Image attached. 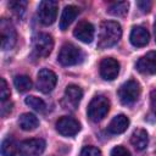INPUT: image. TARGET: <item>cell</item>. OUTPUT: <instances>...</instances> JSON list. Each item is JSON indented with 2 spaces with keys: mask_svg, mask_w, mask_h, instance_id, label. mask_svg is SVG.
I'll list each match as a JSON object with an SVG mask.
<instances>
[{
  "mask_svg": "<svg viewBox=\"0 0 156 156\" xmlns=\"http://www.w3.org/2000/svg\"><path fill=\"white\" fill-rule=\"evenodd\" d=\"M56 82H57L56 74L51 69L43 68L38 72L37 76V89L44 94H48L55 88Z\"/></svg>",
  "mask_w": 156,
  "mask_h": 156,
  "instance_id": "cell-10",
  "label": "cell"
},
{
  "mask_svg": "<svg viewBox=\"0 0 156 156\" xmlns=\"http://www.w3.org/2000/svg\"><path fill=\"white\" fill-rule=\"evenodd\" d=\"M79 13V9L74 5H68L63 9L62 13H61V18H60V29L61 30H66L71 23L76 20V17Z\"/></svg>",
  "mask_w": 156,
  "mask_h": 156,
  "instance_id": "cell-16",
  "label": "cell"
},
{
  "mask_svg": "<svg viewBox=\"0 0 156 156\" xmlns=\"http://www.w3.org/2000/svg\"><path fill=\"white\" fill-rule=\"evenodd\" d=\"M57 60L62 66H74L84 60V54L76 45L71 43H66L61 46Z\"/></svg>",
  "mask_w": 156,
  "mask_h": 156,
  "instance_id": "cell-3",
  "label": "cell"
},
{
  "mask_svg": "<svg viewBox=\"0 0 156 156\" xmlns=\"http://www.w3.org/2000/svg\"><path fill=\"white\" fill-rule=\"evenodd\" d=\"M135 67L143 74H156V51H150L141 56Z\"/></svg>",
  "mask_w": 156,
  "mask_h": 156,
  "instance_id": "cell-14",
  "label": "cell"
},
{
  "mask_svg": "<svg viewBox=\"0 0 156 156\" xmlns=\"http://www.w3.org/2000/svg\"><path fill=\"white\" fill-rule=\"evenodd\" d=\"M130 143H132V145H133L136 150H139V151L146 149V146H147V144H149V136H147L146 130H145V129H141V128L135 129V130L133 132L132 136H130Z\"/></svg>",
  "mask_w": 156,
  "mask_h": 156,
  "instance_id": "cell-18",
  "label": "cell"
},
{
  "mask_svg": "<svg viewBox=\"0 0 156 156\" xmlns=\"http://www.w3.org/2000/svg\"><path fill=\"white\" fill-rule=\"evenodd\" d=\"M79 156H102L101 151L95 146H84Z\"/></svg>",
  "mask_w": 156,
  "mask_h": 156,
  "instance_id": "cell-26",
  "label": "cell"
},
{
  "mask_svg": "<svg viewBox=\"0 0 156 156\" xmlns=\"http://www.w3.org/2000/svg\"><path fill=\"white\" fill-rule=\"evenodd\" d=\"M0 33H1V49L10 50L16 44L17 34L12 22L7 18H1L0 21Z\"/></svg>",
  "mask_w": 156,
  "mask_h": 156,
  "instance_id": "cell-7",
  "label": "cell"
},
{
  "mask_svg": "<svg viewBox=\"0 0 156 156\" xmlns=\"http://www.w3.org/2000/svg\"><path fill=\"white\" fill-rule=\"evenodd\" d=\"M122 37V28L116 21H104L100 24L98 48L107 49L116 45Z\"/></svg>",
  "mask_w": 156,
  "mask_h": 156,
  "instance_id": "cell-1",
  "label": "cell"
},
{
  "mask_svg": "<svg viewBox=\"0 0 156 156\" xmlns=\"http://www.w3.org/2000/svg\"><path fill=\"white\" fill-rule=\"evenodd\" d=\"M82 98H83L82 88L76 84H68L65 89V94H63V99H62L63 108L74 111L78 107Z\"/></svg>",
  "mask_w": 156,
  "mask_h": 156,
  "instance_id": "cell-8",
  "label": "cell"
},
{
  "mask_svg": "<svg viewBox=\"0 0 156 156\" xmlns=\"http://www.w3.org/2000/svg\"><path fill=\"white\" fill-rule=\"evenodd\" d=\"M20 151V145L15 141L13 138L7 136L2 140L1 144V155L2 156H16L17 152Z\"/></svg>",
  "mask_w": 156,
  "mask_h": 156,
  "instance_id": "cell-20",
  "label": "cell"
},
{
  "mask_svg": "<svg viewBox=\"0 0 156 156\" xmlns=\"http://www.w3.org/2000/svg\"><path fill=\"white\" fill-rule=\"evenodd\" d=\"M111 156H130V152L122 145H117L111 150Z\"/></svg>",
  "mask_w": 156,
  "mask_h": 156,
  "instance_id": "cell-27",
  "label": "cell"
},
{
  "mask_svg": "<svg viewBox=\"0 0 156 156\" xmlns=\"http://www.w3.org/2000/svg\"><path fill=\"white\" fill-rule=\"evenodd\" d=\"M56 130L63 136H73L80 130L79 122L69 116H63L56 122Z\"/></svg>",
  "mask_w": 156,
  "mask_h": 156,
  "instance_id": "cell-11",
  "label": "cell"
},
{
  "mask_svg": "<svg viewBox=\"0 0 156 156\" xmlns=\"http://www.w3.org/2000/svg\"><path fill=\"white\" fill-rule=\"evenodd\" d=\"M136 5L139 6V9L143 11V12H149L150 9H151V1H146V0H141V1H138Z\"/></svg>",
  "mask_w": 156,
  "mask_h": 156,
  "instance_id": "cell-28",
  "label": "cell"
},
{
  "mask_svg": "<svg viewBox=\"0 0 156 156\" xmlns=\"http://www.w3.org/2000/svg\"><path fill=\"white\" fill-rule=\"evenodd\" d=\"M10 88L6 83V80L4 78L0 79V99H1V102H5L7 101V99L10 98Z\"/></svg>",
  "mask_w": 156,
  "mask_h": 156,
  "instance_id": "cell-25",
  "label": "cell"
},
{
  "mask_svg": "<svg viewBox=\"0 0 156 156\" xmlns=\"http://www.w3.org/2000/svg\"><path fill=\"white\" fill-rule=\"evenodd\" d=\"M150 105H151V110L154 115L156 116V89H154L150 93Z\"/></svg>",
  "mask_w": 156,
  "mask_h": 156,
  "instance_id": "cell-30",
  "label": "cell"
},
{
  "mask_svg": "<svg viewBox=\"0 0 156 156\" xmlns=\"http://www.w3.org/2000/svg\"><path fill=\"white\" fill-rule=\"evenodd\" d=\"M129 126V118L126 115H117L115 116L110 124L107 126V130L111 134H121L123 133Z\"/></svg>",
  "mask_w": 156,
  "mask_h": 156,
  "instance_id": "cell-17",
  "label": "cell"
},
{
  "mask_svg": "<svg viewBox=\"0 0 156 156\" xmlns=\"http://www.w3.org/2000/svg\"><path fill=\"white\" fill-rule=\"evenodd\" d=\"M24 102H26V105H28L29 107H32L34 111H38V112H43V111H45V107H46L45 102H44L40 98L34 96V95L27 96L26 100H24Z\"/></svg>",
  "mask_w": 156,
  "mask_h": 156,
  "instance_id": "cell-23",
  "label": "cell"
},
{
  "mask_svg": "<svg viewBox=\"0 0 156 156\" xmlns=\"http://www.w3.org/2000/svg\"><path fill=\"white\" fill-rule=\"evenodd\" d=\"M99 71H100V76L105 80H113L118 76L119 63L117 60H115L112 57H105L100 61Z\"/></svg>",
  "mask_w": 156,
  "mask_h": 156,
  "instance_id": "cell-12",
  "label": "cell"
},
{
  "mask_svg": "<svg viewBox=\"0 0 156 156\" xmlns=\"http://www.w3.org/2000/svg\"><path fill=\"white\" fill-rule=\"evenodd\" d=\"M18 124L21 127V129L23 130H34L38 126H39V119L37 118L35 115L33 113H22L18 118Z\"/></svg>",
  "mask_w": 156,
  "mask_h": 156,
  "instance_id": "cell-19",
  "label": "cell"
},
{
  "mask_svg": "<svg viewBox=\"0 0 156 156\" xmlns=\"http://www.w3.org/2000/svg\"><path fill=\"white\" fill-rule=\"evenodd\" d=\"M13 85L20 93H26L32 88V80L26 74H20L13 78Z\"/></svg>",
  "mask_w": 156,
  "mask_h": 156,
  "instance_id": "cell-22",
  "label": "cell"
},
{
  "mask_svg": "<svg viewBox=\"0 0 156 156\" xmlns=\"http://www.w3.org/2000/svg\"><path fill=\"white\" fill-rule=\"evenodd\" d=\"M32 48L37 57H48L54 49V39L48 33H39L33 38Z\"/></svg>",
  "mask_w": 156,
  "mask_h": 156,
  "instance_id": "cell-5",
  "label": "cell"
},
{
  "mask_svg": "<svg viewBox=\"0 0 156 156\" xmlns=\"http://www.w3.org/2000/svg\"><path fill=\"white\" fill-rule=\"evenodd\" d=\"M128 7H129V4L127 1H116V2L108 4L107 12L112 16L121 17V16H124L128 12Z\"/></svg>",
  "mask_w": 156,
  "mask_h": 156,
  "instance_id": "cell-21",
  "label": "cell"
},
{
  "mask_svg": "<svg viewBox=\"0 0 156 156\" xmlns=\"http://www.w3.org/2000/svg\"><path fill=\"white\" fill-rule=\"evenodd\" d=\"M108 111H110V100L104 95H96L89 102L87 108V115L90 121L100 122L106 117Z\"/></svg>",
  "mask_w": 156,
  "mask_h": 156,
  "instance_id": "cell-2",
  "label": "cell"
},
{
  "mask_svg": "<svg viewBox=\"0 0 156 156\" xmlns=\"http://www.w3.org/2000/svg\"><path fill=\"white\" fill-rule=\"evenodd\" d=\"M11 110H12V104H11V102H9V101L2 102V105H1V115H2L4 117H5L7 113H10Z\"/></svg>",
  "mask_w": 156,
  "mask_h": 156,
  "instance_id": "cell-29",
  "label": "cell"
},
{
  "mask_svg": "<svg viewBox=\"0 0 156 156\" xmlns=\"http://www.w3.org/2000/svg\"><path fill=\"white\" fill-rule=\"evenodd\" d=\"M149 39H150V34L145 27L134 26L132 28V32L129 35V40H130L132 45H134L136 48H143V46L147 45Z\"/></svg>",
  "mask_w": 156,
  "mask_h": 156,
  "instance_id": "cell-15",
  "label": "cell"
},
{
  "mask_svg": "<svg viewBox=\"0 0 156 156\" xmlns=\"http://www.w3.org/2000/svg\"><path fill=\"white\" fill-rule=\"evenodd\" d=\"M73 35H74L78 40H80L82 43L89 44V43H91L93 39H94L95 28H94V26H93L90 22H88V21H82V22H79V23L76 26V28H74V30H73Z\"/></svg>",
  "mask_w": 156,
  "mask_h": 156,
  "instance_id": "cell-13",
  "label": "cell"
},
{
  "mask_svg": "<svg viewBox=\"0 0 156 156\" xmlns=\"http://www.w3.org/2000/svg\"><path fill=\"white\" fill-rule=\"evenodd\" d=\"M26 6H27V1H10V2H9V7H10L17 16H21V15L24 12Z\"/></svg>",
  "mask_w": 156,
  "mask_h": 156,
  "instance_id": "cell-24",
  "label": "cell"
},
{
  "mask_svg": "<svg viewBox=\"0 0 156 156\" xmlns=\"http://www.w3.org/2000/svg\"><path fill=\"white\" fill-rule=\"evenodd\" d=\"M45 150V140L33 138L23 140L20 144V156H40Z\"/></svg>",
  "mask_w": 156,
  "mask_h": 156,
  "instance_id": "cell-9",
  "label": "cell"
},
{
  "mask_svg": "<svg viewBox=\"0 0 156 156\" xmlns=\"http://www.w3.org/2000/svg\"><path fill=\"white\" fill-rule=\"evenodd\" d=\"M57 9L58 5L56 1H41L38 6V18L41 24L51 26L57 17Z\"/></svg>",
  "mask_w": 156,
  "mask_h": 156,
  "instance_id": "cell-6",
  "label": "cell"
},
{
  "mask_svg": "<svg viewBox=\"0 0 156 156\" xmlns=\"http://www.w3.org/2000/svg\"><path fill=\"white\" fill-rule=\"evenodd\" d=\"M141 93V88L140 84L135 80V79H129L127 82H124L119 88H118V98L119 101L123 105H132L134 104Z\"/></svg>",
  "mask_w": 156,
  "mask_h": 156,
  "instance_id": "cell-4",
  "label": "cell"
},
{
  "mask_svg": "<svg viewBox=\"0 0 156 156\" xmlns=\"http://www.w3.org/2000/svg\"><path fill=\"white\" fill-rule=\"evenodd\" d=\"M154 34H155V41H156V22L154 24Z\"/></svg>",
  "mask_w": 156,
  "mask_h": 156,
  "instance_id": "cell-31",
  "label": "cell"
}]
</instances>
